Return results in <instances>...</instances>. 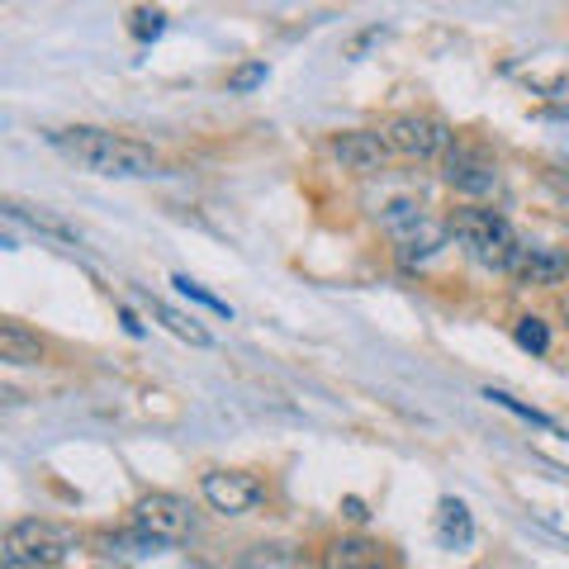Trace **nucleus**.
I'll use <instances>...</instances> for the list:
<instances>
[{
  "mask_svg": "<svg viewBox=\"0 0 569 569\" xmlns=\"http://www.w3.org/2000/svg\"><path fill=\"white\" fill-rule=\"evenodd\" d=\"M52 142H58L81 171L104 176V181H142V176H157V152L148 142L104 133V129H67Z\"/></svg>",
  "mask_w": 569,
  "mask_h": 569,
  "instance_id": "f257e3e1",
  "label": "nucleus"
},
{
  "mask_svg": "<svg viewBox=\"0 0 569 569\" xmlns=\"http://www.w3.org/2000/svg\"><path fill=\"white\" fill-rule=\"evenodd\" d=\"M451 238L466 247L470 261L489 266V271H512L522 257V242L512 223L498 209H456L451 213Z\"/></svg>",
  "mask_w": 569,
  "mask_h": 569,
  "instance_id": "f03ea898",
  "label": "nucleus"
},
{
  "mask_svg": "<svg viewBox=\"0 0 569 569\" xmlns=\"http://www.w3.org/2000/svg\"><path fill=\"white\" fill-rule=\"evenodd\" d=\"M71 550V531L43 518H24L6 531V565L14 569H52Z\"/></svg>",
  "mask_w": 569,
  "mask_h": 569,
  "instance_id": "7ed1b4c3",
  "label": "nucleus"
},
{
  "mask_svg": "<svg viewBox=\"0 0 569 569\" xmlns=\"http://www.w3.org/2000/svg\"><path fill=\"white\" fill-rule=\"evenodd\" d=\"M385 142H389V152H399V157L432 162V157H447L451 152L456 138H451L447 123L432 119V114H399V119H389Z\"/></svg>",
  "mask_w": 569,
  "mask_h": 569,
  "instance_id": "20e7f679",
  "label": "nucleus"
},
{
  "mask_svg": "<svg viewBox=\"0 0 569 569\" xmlns=\"http://www.w3.org/2000/svg\"><path fill=\"white\" fill-rule=\"evenodd\" d=\"M133 527H142L157 546H181L190 537V503L176 493H142L133 508Z\"/></svg>",
  "mask_w": 569,
  "mask_h": 569,
  "instance_id": "39448f33",
  "label": "nucleus"
},
{
  "mask_svg": "<svg viewBox=\"0 0 569 569\" xmlns=\"http://www.w3.org/2000/svg\"><path fill=\"white\" fill-rule=\"evenodd\" d=\"M441 176H447V186L460 190V194H475V200H485V194L498 190V167L485 148H475V142H451V152L441 157Z\"/></svg>",
  "mask_w": 569,
  "mask_h": 569,
  "instance_id": "423d86ee",
  "label": "nucleus"
},
{
  "mask_svg": "<svg viewBox=\"0 0 569 569\" xmlns=\"http://www.w3.org/2000/svg\"><path fill=\"white\" fill-rule=\"evenodd\" d=\"M200 489L209 498V508L223 512V518H242V512H252L261 498H266L261 479L247 475V470H209Z\"/></svg>",
  "mask_w": 569,
  "mask_h": 569,
  "instance_id": "0eeeda50",
  "label": "nucleus"
},
{
  "mask_svg": "<svg viewBox=\"0 0 569 569\" xmlns=\"http://www.w3.org/2000/svg\"><path fill=\"white\" fill-rule=\"evenodd\" d=\"M332 152H337V162H342L347 171H361V176H376L385 171V157H389V142L380 133H342V138H332Z\"/></svg>",
  "mask_w": 569,
  "mask_h": 569,
  "instance_id": "6e6552de",
  "label": "nucleus"
},
{
  "mask_svg": "<svg viewBox=\"0 0 569 569\" xmlns=\"http://www.w3.org/2000/svg\"><path fill=\"white\" fill-rule=\"evenodd\" d=\"M323 569H389V556L370 537H337L323 550Z\"/></svg>",
  "mask_w": 569,
  "mask_h": 569,
  "instance_id": "1a4fd4ad",
  "label": "nucleus"
},
{
  "mask_svg": "<svg viewBox=\"0 0 569 569\" xmlns=\"http://www.w3.org/2000/svg\"><path fill=\"white\" fill-rule=\"evenodd\" d=\"M518 280L522 284H541V290H550V284H560L569 276V257L560 252V247H522L518 257Z\"/></svg>",
  "mask_w": 569,
  "mask_h": 569,
  "instance_id": "9d476101",
  "label": "nucleus"
},
{
  "mask_svg": "<svg viewBox=\"0 0 569 569\" xmlns=\"http://www.w3.org/2000/svg\"><path fill=\"white\" fill-rule=\"evenodd\" d=\"M6 219L10 223H24L33 228V233H43V238H58V242H81V228L62 219L58 209H43V204H20V200H10L6 204Z\"/></svg>",
  "mask_w": 569,
  "mask_h": 569,
  "instance_id": "9b49d317",
  "label": "nucleus"
},
{
  "mask_svg": "<svg viewBox=\"0 0 569 569\" xmlns=\"http://www.w3.org/2000/svg\"><path fill=\"white\" fill-rule=\"evenodd\" d=\"M437 541L447 550H466L475 541V518L460 498H441L437 503Z\"/></svg>",
  "mask_w": 569,
  "mask_h": 569,
  "instance_id": "f8f14e48",
  "label": "nucleus"
},
{
  "mask_svg": "<svg viewBox=\"0 0 569 569\" xmlns=\"http://www.w3.org/2000/svg\"><path fill=\"white\" fill-rule=\"evenodd\" d=\"M447 238H451V223H432V219H427L413 238H403V242H399L403 271H413V266H422L427 257H437L441 247H447Z\"/></svg>",
  "mask_w": 569,
  "mask_h": 569,
  "instance_id": "ddd939ff",
  "label": "nucleus"
},
{
  "mask_svg": "<svg viewBox=\"0 0 569 569\" xmlns=\"http://www.w3.org/2000/svg\"><path fill=\"white\" fill-rule=\"evenodd\" d=\"M0 361L6 366H39L43 342L24 323H0Z\"/></svg>",
  "mask_w": 569,
  "mask_h": 569,
  "instance_id": "4468645a",
  "label": "nucleus"
},
{
  "mask_svg": "<svg viewBox=\"0 0 569 569\" xmlns=\"http://www.w3.org/2000/svg\"><path fill=\"white\" fill-rule=\"evenodd\" d=\"M380 223H385V233H389V238L403 242V238H413L418 228L427 223V209H422L418 200H408V194H399V200H389V204H385Z\"/></svg>",
  "mask_w": 569,
  "mask_h": 569,
  "instance_id": "2eb2a0df",
  "label": "nucleus"
},
{
  "mask_svg": "<svg viewBox=\"0 0 569 569\" xmlns=\"http://www.w3.org/2000/svg\"><path fill=\"white\" fill-rule=\"evenodd\" d=\"M148 305H152V318H157V323H167V332H176L181 342H190V347H209V332H204L200 323H194V318L176 313V309L167 305V299H148Z\"/></svg>",
  "mask_w": 569,
  "mask_h": 569,
  "instance_id": "dca6fc26",
  "label": "nucleus"
},
{
  "mask_svg": "<svg viewBox=\"0 0 569 569\" xmlns=\"http://www.w3.org/2000/svg\"><path fill=\"white\" fill-rule=\"evenodd\" d=\"M485 399H489V403H498V408H508V413H518V418H522V422H531V427H546V432H556V422H550L546 413H537V408H531V403L512 399L508 389H485Z\"/></svg>",
  "mask_w": 569,
  "mask_h": 569,
  "instance_id": "f3484780",
  "label": "nucleus"
},
{
  "mask_svg": "<svg viewBox=\"0 0 569 569\" xmlns=\"http://www.w3.org/2000/svg\"><path fill=\"white\" fill-rule=\"evenodd\" d=\"M512 337H518V347H522V351H537V356L550 347L546 323H541V318H531V313H527V318H518V332H512Z\"/></svg>",
  "mask_w": 569,
  "mask_h": 569,
  "instance_id": "a211bd4d",
  "label": "nucleus"
},
{
  "mask_svg": "<svg viewBox=\"0 0 569 569\" xmlns=\"http://www.w3.org/2000/svg\"><path fill=\"white\" fill-rule=\"evenodd\" d=\"M171 284H176V290H181L186 299H194V305H204L209 313H228V318H233V309H228V305H223V299H213V295L204 290V284H194L190 276H176Z\"/></svg>",
  "mask_w": 569,
  "mask_h": 569,
  "instance_id": "6ab92c4d",
  "label": "nucleus"
},
{
  "mask_svg": "<svg viewBox=\"0 0 569 569\" xmlns=\"http://www.w3.org/2000/svg\"><path fill=\"white\" fill-rule=\"evenodd\" d=\"M162 29H167V14L162 10H133V39L138 43L162 39Z\"/></svg>",
  "mask_w": 569,
  "mask_h": 569,
  "instance_id": "aec40b11",
  "label": "nucleus"
},
{
  "mask_svg": "<svg viewBox=\"0 0 569 569\" xmlns=\"http://www.w3.org/2000/svg\"><path fill=\"white\" fill-rule=\"evenodd\" d=\"M257 86H266V62H247L228 77V91L233 96H247V91H257Z\"/></svg>",
  "mask_w": 569,
  "mask_h": 569,
  "instance_id": "412c9836",
  "label": "nucleus"
},
{
  "mask_svg": "<svg viewBox=\"0 0 569 569\" xmlns=\"http://www.w3.org/2000/svg\"><path fill=\"white\" fill-rule=\"evenodd\" d=\"M376 39H385V29H366V33H356V39L347 43V58H361V52L376 43Z\"/></svg>",
  "mask_w": 569,
  "mask_h": 569,
  "instance_id": "4be33fe9",
  "label": "nucleus"
},
{
  "mask_svg": "<svg viewBox=\"0 0 569 569\" xmlns=\"http://www.w3.org/2000/svg\"><path fill=\"white\" fill-rule=\"evenodd\" d=\"M342 512H347L351 522H366V503H361V498H347V503H342Z\"/></svg>",
  "mask_w": 569,
  "mask_h": 569,
  "instance_id": "5701e85b",
  "label": "nucleus"
},
{
  "mask_svg": "<svg viewBox=\"0 0 569 569\" xmlns=\"http://www.w3.org/2000/svg\"><path fill=\"white\" fill-rule=\"evenodd\" d=\"M119 318H123V328H129V332H133V337H138V332H142V323H138V318H133V313H129V309H123V313H119Z\"/></svg>",
  "mask_w": 569,
  "mask_h": 569,
  "instance_id": "b1692460",
  "label": "nucleus"
},
{
  "mask_svg": "<svg viewBox=\"0 0 569 569\" xmlns=\"http://www.w3.org/2000/svg\"><path fill=\"white\" fill-rule=\"evenodd\" d=\"M560 313H565V323H569V295L560 299Z\"/></svg>",
  "mask_w": 569,
  "mask_h": 569,
  "instance_id": "393cba45",
  "label": "nucleus"
},
{
  "mask_svg": "<svg viewBox=\"0 0 569 569\" xmlns=\"http://www.w3.org/2000/svg\"><path fill=\"white\" fill-rule=\"evenodd\" d=\"M565 213H569V186H565Z\"/></svg>",
  "mask_w": 569,
  "mask_h": 569,
  "instance_id": "a878e982",
  "label": "nucleus"
},
{
  "mask_svg": "<svg viewBox=\"0 0 569 569\" xmlns=\"http://www.w3.org/2000/svg\"><path fill=\"white\" fill-rule=\"evenodd\" d=\"M96 569H119V565H96Z\"/></svg>",
  "mask_w": 569,
  "mask_h": 569,
  "instance_id": "bb28decb",
  "label": "nucleus"
},
{
  "mask_svg": "<svg viewBox=\"0 0 569 569\" xmlns=\"http://www.w3.org/2000/svg\"><path fill=\"white\" fill-rule=\"evenodd\" d=\"M6 569H14V565H6Z\"/></svg>",
  "mask_w": 569,
  "mask_h": 569,
  "instance_id": "cd10ccee",
  "label": "nucleus"
}]
</instances>
